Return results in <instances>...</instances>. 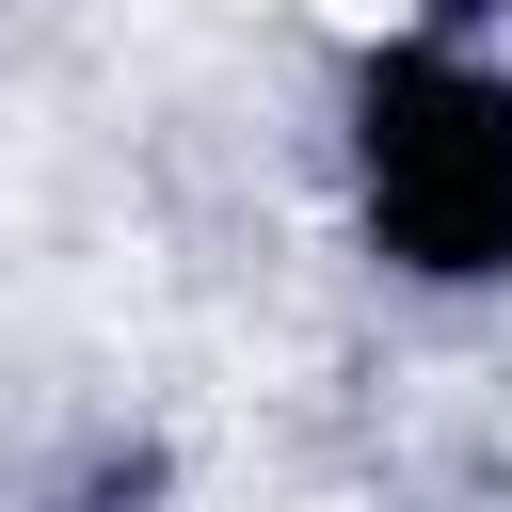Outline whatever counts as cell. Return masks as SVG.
Wrapping results in <instances>:
<instances>
[{
  "instance_id": "1",
  "label": "cell",
  "mask_w": 512,
  "mask_h": 512,
  "mask_svg": "<svg viewBox=\"0 0 512 512\" xmlns=\"http://www.w3.org/2000/svg\"><path fill=\"white\" fill-rule=\"evenodd\" d=\"M368 208L416 272H512V80L384 64L368 80Z\"/></svg>"
}]
</instances>
